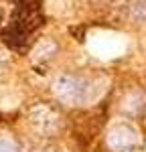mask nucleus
<instances>
[{"instance_id": "obj_3", "label": "nucleus", "mask_w": 146, "mask_h": 152, "mask_svg": "<svg viewBox=\"0 0 146 152\" xmlns=\"http://www.w3.org/2000/svg\"><path fill=\"white\" fill-rule=\"evenodd\" d=\"M106 142H108V148L112 152H132L140 144V132L132 124L120 122V124L110 128Z\"/></svg>"}, {"instance_id": "obj_2", "label": "nucleus", "mask_w": 146, "mask_h": 152, "mask_svg": "<svg viewBox=\"0 0 146 152\" xmlns=\"http://www.w3.org/2000/svg\"><path fill=\"white\" fill-rule=\"evenodd\" d=\"M28 124L41 136H55L61 128V114L51 104H35L28 110Z\"/></svg>"}, {"instance_id": "obj_5", "label": "nucleus", "mask_w": 146, "mask_h": 152, "mask_svg": "<svg viewBox=\"0 0 146 152\" xmlns=\"http://www.w3.org/2000/svg\"><path fill=\"white\" fill-rule=\"evenodd\" d=\"M55 51H57V43L51 41V39H43L35 47V59L36 61H47V59L53 57Z\"/></svg>"}, {"instance_id": "obj_8", "label": "nucleus", "mask_w": 146, "mask_h": 152, "mask_svg": "<svg viewBox=\"0 0 146 152\" xmlns=\"http://www.w3.org/2000/svg\"><path fill=\"white\" fill-rule=\"evenodd\" d=\"M6 69H8V57H6V53L0 51V75H2Z\"/></svg>"}, {"instance_id": "obj_7", "label": "nucleus", "mask_w": 146, "mask_h": 152, "mask_svg": "<svg viewBox=\"0 0 146 152\" xmlns=\"http://www.w3.org/2000/svg\"><path fill=\"white\" fill-rule=\"evenodd\" d=\"M0 152H20L18 144L8 138V136H0Z\"/></svg>"}, {"instance_id": "obj_9", "label": "nucleus", "mask_w": 146, "mask_h": 152, "mask_svg": "<svg viewBox=\"0 0 146 152\" xmlns=\"http://www.w3.org/2000/svg\"><path fill=\"white\" fill-rule=\"evenodd\" d=\"M39 152H61L59 148H55V146H43Z\"/></svg>"}, {"instance_id": "obj_1", "label": "nucleus", "mask_w": 146, "mask_h": 152, "mask_svg": "<svg viewBox=\"0 0 146 152\" xmlns=\"http://www.w3.org/2000/svg\"><path fill=\"white\" fill-rule=\"evenodd\" d=\"M91 91L93 85L91 81L83 77V75H75V73H67L57 77V81L53 83V94L65 105H83L91 99Z\"/></svg>"}, {"instance_id": "obj_6", "label": "nucleus", "mask_w": 146, "mask_h": 152, "mask_svg": "<svg viewBox=\"0 0 146 152\" xmlns=\"http://www.w3.org/2000/svg\"><path fill=\"white\" fill-rule=\"evenodd\" d=\"M128 16L138 24L146 23V0H132L128 6Z\"/></svg>"}, {"instance_id": "obj_4", "label": "nucleus", "mask_w": 146, "mask_h": 152, "mask_svg": "<svg viewBox=\"0 0 146 152\" xmlns=\"http://www.w3.org/2000/svg\"><path fill=\"white\" fill-rule=\"evenodd\" d=\"M122 110L128 114V116H142L146 112V94L142 91H132L124 97L122 102Z\"/></svg>"}]
</instances>
